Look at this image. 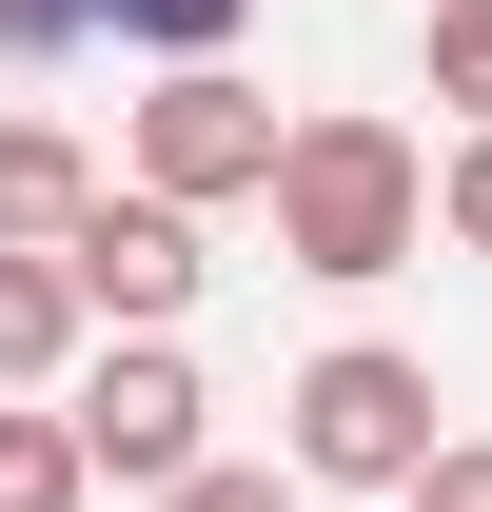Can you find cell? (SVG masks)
<instances>
[{"label": "cell", "instance_id": "1", "mask_svg": "<svg viewBox=\"0 0 492 512\" xmlns=\"http://www.w3.org/2000/svg\"><path fill=\"white\" fill-rule=\"evenodd\" d=\"M276 256L335 276V296L414 276V256H433V158H414V119H374V99L296 119V158H276Z\"/></svg>", "mask_w": 492, "mask_h": 512}, {"label": "cell", "instance_id": "7", "mask_svg": "<svg viewBox=\"0 0 492 512\" xmlns=\"http://www.w3.org/2000/svg\"><path fill=\"white\" fill-rule=\"evenodd\" d=\"M79 217H99V158L60 119H0V237H79Z\"/></svg>", "mask_w": 492, "mask_h": 512}, {"label": "cell", "instance_id": "2", "mask_svg": "<svg viewBox=\"0 0 492 512\" xmlns=\"http://www.w3.org/2000/svg\"><path fill=\"white\" fill-rule=\"evenodd\" d=\"M276 414H296L276 453H296L315 493H414L433 453H453V434H433V355H394V335H335Z\"/></svg>", "mask_w": 492, "mask_h": 512}, {"label": "cell", "instance_id": "14", "mask_svg": "<svg viewBox=\"0 0 492 512\" xmlns=\"http://www.w3.org/2000/svg\"><path fill=\"white\" fill-rule=\"evenodd\" d=\"M414 512H492V434H453V453H433V473H414Z\"/></svg>", "mask_w": 492, "mask_h": 512}, {"label": "cell", "instance_id": "8", "mask_svg": "<svg viewBox=\"0 0 492 512\" xmlns=\"http://www.w3.org/2000/svg\"><path fill=\"white\" fill-rule=\"evenodd\" d=\"M99 493V434L79 414H0V512H79Z\"/></svg>", "mask_w": 492, "mask_h": 512}, {"label": "cell", "instance_id": "12", "mask_svg": "<svg viewBox=\"0 0 492 512\" xmlns=\"http://www.w3.org/2000/svg\"><path fill=\"white\" fill-rule=\"evenodd\" d=\"M433 237H453V256H492V119L433 158Z\"/></svg>", "mask_w": 492, "mask_h": 512}, {"label": "cell", "instance_id": "11", "mask_svg": "<svg viewBox=\"0 0 492 512\" xmlns=\"http://www.w3.org/2000/svg\"><path fill=\"white\" fill-rule=\"evenodd\" d=\"M296 493H315L296 453H276V473H237V453H197V473H178V493H158V512H296Z\"/></svg>", "mask_w": 492, "mask_h": 512}, {"label": "cell", "instance_id": "4", "mask_svg": "<svg viewBox=\"0 0 492 512\" xmlns=\"http://www.w3.org/2000/svg\"><path fill=\"white\" fill-rule=\"evenodd\" d=\"M60 414L99 434V473H119V493H178L217 394H197V355H178V335H119V355H79V375H60Z\"/></svg>", "mask_w": 492, "mask_h": 512}, {"label": "cell", "instance_id": "9", "mask_svg": "<svg viewBox=\"0 0 492 512\" xmlns=\"http://www.w3.org/2000/svg\"><path fill=\"white\" fill-rule=\"evenodd\" d=\"M256 0H99V40H138V60H237Z\"/></svg>", "mask_w": 492, "mask_h": 512}, {"label": "cell", "instance_id": "5", "mask_svg": "<svg viewBox=\"0 0 492 512\" xmlns=\"http://www.w3.org/2000/svg\"><path fill=\"white\" fill-rule=\"evenodd\" d=\"M60 256H79V296H99V335H178L197 276H217V256H197V197H158V178H138V197L99 178V217H79Z\"/></svg>", "mask_w": 492, "mask_h": 512}, {"label": "cell", "instance_id": "3", "mask_svg": "<svg viewBox=\"0 0 492 512\" xmlns=\"http://www.w3.org/2000/svg\"><path fill=\"white\" fill-rule=\"evenodd\" d=\"M276 158H296V119H276L237 60H158V99H138V178L158 197L217 217V197H276Z\"/></svg>", "mask_w": 492, "mask_h": 512}, {"label": "cell", "instance_id": "6", "mask_svg": "<svg viewBox=\"0 0 492 512\" xmlns=\"http://www.w3.org/2000/svg\"><path fill=\"white\" fill-rule=\"evenodd\" d=\"M79 335H99V296H79V256H60V237H0V394L79 375Z\"/></svg>", "mask_w": 492, "mask_h": 512}, {"label": "cell", "instance_id": "13", "mask_svg": "<svg viewBox=\"0 0 492 512\" xmlns=\"http://www.w3.org/2000/svg\"><path fill=\"white\" fill-rule=\"evenodd\" d=\"M60 40H99V0H0V60H60Z\"/></svg>", "mask_w": 492, "mask_h": 512}, {"label": "cell", "instance_id": "10", "mask_svg": "<svg viewBox=\"0 0 492 512\" xmlns=\"http://www.w3.org/2000/svg\"><path fill=\"white\" fill-rule=\"evenodd\" d=\"M433 99L492 119V0H433Z\"/></svg>", "mask_w": 492, "mask_h": 512}, {"label": "cell", "instance_id": "15", "mask_svg": "<svg viewBox=\"0 0 492 512\" xmlns=\"http://www.w3.org/2000/svg\"><path fill=\"white\" fill-rule=\"evenodd\" d=\"M394 512H414V493H394Z\"/></svg>", "mask_w": 492, "mask_h": 512}]
</instances>
